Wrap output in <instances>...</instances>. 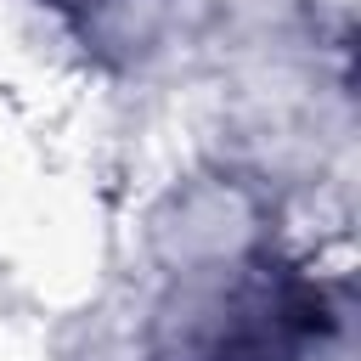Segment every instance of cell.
Returning <instances> with one entry per match:
<instances>
[{
    "label": "cell",
    "mask_w": 361,
    "mask_h": 361,
    "mask_svg": "<svg viewBox=\"0 0 361 361\" xmlns=\"http://www.w3.org/2000/svg\"><path fill=\"white\" fill-rule=\"evenodd\" d=\"M338 310L327 288L271 248L186 271L152 310L147 361H327Z\"/></svg>",
    "instance_id": "6da1fadb"
}]
</instances>
